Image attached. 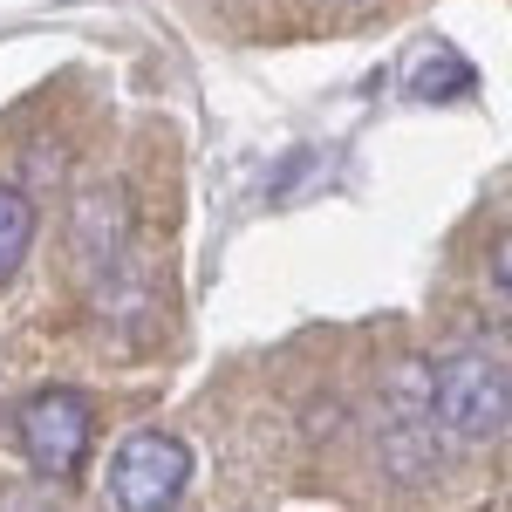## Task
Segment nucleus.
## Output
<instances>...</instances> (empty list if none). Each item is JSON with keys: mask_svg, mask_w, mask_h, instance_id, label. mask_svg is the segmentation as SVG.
Masks as SVG:
<instances>
[{"mask_svg": "<svg viewBox=\"0 0 512 512\" xmlns=\"http://www.w3.org/2000/svg\"><path fill=\"white\" fill-rule=\"evenodd\" d=\"M192 485V451L171 431H137L110 458V506L117 512H171Z\"/></svg>", "mask_w": 512, "mask_h": 512, "instance_id": "nucleus-2", "label": "nucleus"}, {"mask_svg": "<svg viewBox=\"0 0 512 512\" xmlns=\"http://www.w3.org/2000/svg\"><path fill=\"white\" fill-rule=\"evenodd\" d=\"M28 246H35V205L14 192V185H0V287L28 260Z\"/></svg>", "mask_w": 512, "mask_h": 512, "instance_id": "nucleus-4", "label": "nucleus"}, {"mask_svg": "<svg viewBox=\"0 0 512 512\" xmlns=\"http://www.w3.org/2000/svg\"><path fill=\"white\" fill-rule=\"evenodd\" d=\"M21 451H28V465L48 478H69L89 458V396L82 390H35L21 403Z\"/></svg>", "mask_w": 512, "mask_h": 512, "instance_id": "nucleus-3", "label": "nucleus"}, {"mask_svg": "<svg viewBox=\"0 0 512 512\" xmlns=\"http://www.w3.org/2000/svg\"><path fill=\"white\" fill-rule=\"evenodd\" d=\"M431 410L451 437H499L506 431V410H512V376H506V355L499 349H458L437 362L431 376Z\"/></svg>", "mask_w": 512, "mask_h": 512, "instance_id": "nucleus-1", "label": "nucleus"}]
</instances>
